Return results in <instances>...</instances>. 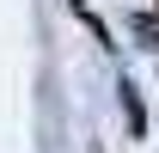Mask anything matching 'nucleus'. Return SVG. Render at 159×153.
<instances>
[{
	"label": "nucleus",
	"mask_w": 159,
	"mask_h": 153,
	"mask_svg": "<svg viewBox=\"0 0 159 153\" xmlns=\"http://www.w3.org/2000/svg\"><path fill=\"white\" fill-rule=\"evenodd\" d=\"M122 116H129V129H147V110H141V98H135V86H122Z\"/></svg>",
	"instance_id": "1"
}]
</instances>
